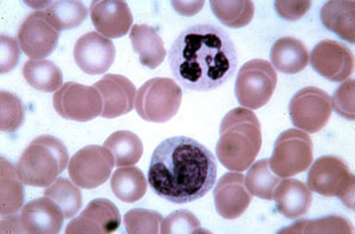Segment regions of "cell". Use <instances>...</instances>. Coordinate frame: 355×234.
Here are the masks:
<instances>
[{
	"instance_id": "37",
	"label": "cell",
	"mask_w": 355,
	"mask_h": 234,
	"mask_svg": "<svg viewBox=\"0 0 355 234\" xmlns=\"http://www.w3.org/2000/svg\"><path fill=\"white\" fill-rule=\"evenodd\" d=\"M311 1L309 0H296V1H286L279 0L275 1V10L283 19L289 21H296L301 19L309 11Z\"/></svg>"
},
{
	"instance_id": "7",
	"label": "cell",
	"mask_w": 355,
	"mask_h": 234,
	"mask_svg": "<svg viewBox=\"0 0 355 234\" xmlns=\"http://www.w3.org/2000/svg\"><path fill=\"white\" fill-rule=\"evenodd\" d=\"M276 84L277 73L274 66L264 60H252L239 69L234 95L243 108L259 109L270 101Z\"/></svg>"
},
{
	"instance_id": "14",
	"label": "cell",
	"mask_w": 355,
	"mask_h": 234,
	"mask_svg": "<svg viewBox=\"0 0 355 234\" xmlns=\"http://www.w3.org/2000/svg\"><path fill=\"white\" fill-rule=\"evenodd\" d=\"M121 215L108 199H95L77 218L69 222L67 234H110L119 230Z\"/></svg>"
},
{
	"instance_id": "12",
	"label": "cell",
	"mask_w": 355,
	"mask_h": 234,
	"mask_svg": "<svg viewBox=\"0 0 355 234\" xmlns=\"http://www.w3.org/2000/svg\"><path fill=\"white\" fill-rule=\"evenodd\" d=\"M60 39L57 31L46 18L44 11L30 13L18 31L21 51L31 60H45L55 51Z\"/></svg>"
},
{
	"instance_id": "24",
	"label": "cell",
	"mask_w": 355,
	"mask_h": 234,
	"mask_svg": "<svg viewBox=\"0 0 355 234\" xmlns=\"http://www.w3.org/2000/svg\"><path fill=\"white\" fill-rule=\"evenodd\" d=\"M110 187L113 193L122 202H137L145 197L148 181L145 174L137 167L128 165L119 168L112 175Z\"/></svg>"
},
{
	"instance_id": "10",
	"label": "cell",
	"mask_w": 355,
	"mask_h": 234,
	"mask_svg": "<svg viewBox=\"0 0 355 234\" xmlns=\"http://www.w3.org/2000/svg\"><path fill=\"white\" fill-rule=\"evenodd\" d=\"M53 108L65 120L76 122L92 121L100 116L103 102L95 87L68 82L57 90L53 97Z\"/></svg>"
},
{
	"instance_id": "16",
	"label": "cell",
	"mask_w": 355,
	"mask_h": 234,
	"mask_svg": "<svg viewBox=\"0 0 355 234\" xmlns=\"http://www.w3.org/2000/svg\"><path fill=\"white\" fill-rule=\"evenodd\" d=\"M214 199L217 213L226 220H234L248 210L252 195L246 188L242 174L232 172L219 179L214 188Z\"/></svg>"
},
{
	"instance_id": "32",
	"label": "cell",
	"mask_w": 355,
	"mask_h": 234,
	"mask_svg": "<svg viewBox=\"0 0 355 234\" xmlns=\"http://www.w3.org/2000/svg\"><path fill=\"white\" fill-rule=\"evenodd\" d=\"M279 233L291 234H329L353 233V226L347 219L339 215H328L314 220H301L294 225L284 227Z\"/></svg>"
},
{
	"instance_id": "28",
	"label": "cell",
	"mask_w": 355,
	"mask_h": 234,
	"mask_svg": "<svg viewBox=\"0 0 355 234\" xmlns=\"http://www.w3.org/2000/svg\"><path fill=\"white\" fill-rule=\"evenodd\" d=\"M44 12L50 24L60 33L80 26L88 17L85 5L73 0L50 1Z\"/></svg>"
},
{
	"instance_id": "8",
	"label": "cell",
	"mask_w": 355,
	"mask_h": 234,
	"mask_svg": "<svg viewBox=\"0 0 355 234\" xmlns=\"http://www.w3.org/2000/svg\"><path fill=\"white\" fill-rule=\"evenodd\" d=\"M313 163V141L300 129H288L275 142L269 165L279 178H291L303 173Z\"/></svg>"
},
{
	"instance_id": "5",
	"label": "cell",
	"mask_w": 355,
	"mask_h": 234,
	"mask_svg": "<svg viewBox=\"0 0 355 234\" xmlns=\"http://www.w3.org/2000/svg\"><path fill=\"white\" fill-rule=\"evenodd\" d=\"M309 190L322 197H336L354 210V175L343 159L324 155L311 165L307 175Z\"/></svg>"
},
{
	"instance_id": "20",
	"label": "cell",
	"mask_w": 355,
	"mask_h": 234,
	"mask_svg": "<svg viewBox=\"0 0 355 234\" xmlns=\"http://www.w3.org/2000/svg\"><path fill=\"white\" fill-rule=\"evenodd\" d=\"M276 208L283 217L297 219L307 213L313 201L309 187L296 179H287L279 182L274 193Z\"/></svg>"
},
{
	"instance_id": "17",
	"label": "cell",
	"mask_w": 355,
	"mask_h": 234,
	"mask_svg": "<svg viewBox=\"0 0 355 234\" xmlns=\"http://www.w3.org/2000/svg\"><path fill=\"white\" fill-rule=\"evenodd\" d=\"M90 17L97 33L107 38H120L130 33L133 15L125 1L95 0L90 4Z\"/></svg>"
},
{
	"instance_id": "2",
	"label": "cell",
	"mask_w": 355,
	"mask_h": 234,
	"mask_svg": "<svg viewBox=\"0 0 355 234\" xmlns=\"http://www.w3.org/2000/svg\"><path fill=\"white\" fill-rule=\"evenodd\" d=\"M216 179L214 154L194 138H166L152 154L148 183L157 197L168 202L196 201L214 188Z\"/></svg>"
},
{
	"instance_id": "18",
	"label": "cell",
	"mask_w": 355,
	"mask_h": 234,
	"mask_svg": "<svg viewBox=\"0 0 355 234\" xmlns=\"http://www.w3.org/2000/svg\"><path fill=\"white\" fill-rule=\"evenodd\" d=\"M94 87L101 93L103 102L102 117L116 118L130 113L134 109L137 89L127 77L121 75H105Z\"/></svg>"
},
{
	"instance_id": "39",
	"label": "cell",
	"mask_w": 355,
	"mask_h": 234,
	"mask_svg": "<svg viewBox=\"0 0 355 234\" xmlns=\"http://www.w3.org/2000/svg\"><path fill=\"white\" fill-rule=\"evenodd\" d=\"M174 10L182 16H194L202 10L204 1H172Z\"/></svg>"
},
{
	"instance_id": "33",
	"label": "cell",
	"mask_w": 355,
	"mask_h": 234,
	"mask_svg": "<svg viewBox=\"0 0 355 234\" xmlns=\"http://www.w3.org/2000/svg\"><path fill=\"white\" fill-rule=\"evenodd\" d=\"M162 220V214L145 208H134L127 212L123 218L128 234H157Z\"/></svg>"
},
{
	"instance_id": "25",
	"label": "cell",
	"mask_w": 355,
	"mask_h": 234,
	"mask_svg": "<svg viewBox=\"0 0 355 234\" xmlns=\"http://www.w3.org/2000/svg\"><path fill=\"white\" fill-rule=\"evenodd\" d=\"M0 182H1L0 183L1 217L16 214L24 204V187H23V182L18 177L17 167L4 158H1Z\"/></svg>"
},
{
	"instance_id": "29",
	"label": "cell",
	"mask_w": 355,
	"mask_h": 234,
	"mask_svg": "<svg viewBox=\"0 0 355 234\" xmlns=\"http://www.w3.org/2000/svg\"><path fill=\"white\" fill-rule=\"evenodd\" d=\"M210 5L214 16L227 28H244L254 18V5L251 0H211Z\"/></svg>"
},
{
	"instance_id": "30",
	"label": "cell",
	"mask_w": 355,
	"mask_h": 234,
	"mask_svg": "<svg viewBox=\"0 0 355 234\" xmlns=\"http://www.w3.org/2000/svg\"><path fill=\"white\" fill-rule=\"evenodd\" d=\"M282 178L271 170L269 159L259 160L250 165L245 178V186L251 195L264 200H272L275 190Z\"/></svg>"
},
{
	"instance_id": "23",
	"label": "cell",
	"mask_w": 355,
	"mask_h": 234,
	"mask_svg": "<svg viewBox=\"0 0 355 234\" xmlns=\"http://www.w3.org/2000/svg\"><path fill=\"white\" fill-rule=\"evenodd\" d=\"M321 21L343 41L355 42V4L353 0H331L323 5L320 12Z\"/></svg>"
},
{
	"instance_id": "34",
	"label": "cell",
	"mask_w": 355,
	"mask_h": 234,
	"mask_svg": "<svg viewBox=\"0 0 355 234\" xmlns=\"http://www.w3.org/2000/svg\"><path fill=\"white\" fill-rule=\"evenodd\" d=\"M1 130L4 133H15L24 122V105L15 93L1 91Z\"/></svg>"
},
{
	"instance_id": "19",
	"label": "cell",
	"mask_w": 355,
	"mask_h": 234,
	"mask_svg": "<svg viewBox=\"0 0 355 234\" xmlns=\"http://www.w3.org/2000/svg\"><path fill=\"white\" fill-rule=\"evenodd\" d=\"M64 219L61 208L46 197L28 201L19 214L23 233H60Z\"/></svg>"
},
{
	"instance_id": "27",
	"label": "cell",
	"mask_w": 355,
	"mask_h": 234,
	"mask_svg": "<svg viewBox=\"0 0 355 234\" xmlns=\"http://www.w3.org/2000/svg\"><path fill=\"white\" fill-rule=\"evenodd\" d=\"M105 148L113 154L116 167H128L137 163L144 154L141 138L128 130L112 134L105 142Z\"/></svg>"
},
{
	"instance_id": "21",
	"label": "cell",
	"mask_w": 355,
	"mask_h": 234,
	"mask_svg": "<svg viewBox=\"0 0 355 234\" xmlns=\"http://www.w3.org/2000/svg\"><path fill=\"white\" fill-rule=\"evenodd\" d=\"M130 42L139 61L148 69H155L165 61L166 48L164 41L153 26L134 25L130 30Z\"/></svg>"
},
{
	"instance_id": "40",
	"label": "cell",
	"mask_w": 355,
	"mask_h": 234,
	"mask_svg": "<svg viewBox=\"0 0 355 234\" xmlns=\"http://www.w3.org/2000/svg\"><path fill=\"white\" fill-rule=\"evenodd\" d=\"M21 233V222H19V215L12 214V215H5L1 219V233Z\"/></svg>"
},
{
	"instance_id": "22",
	"label": "cell",
	"mask_w": 355,
	"mask_h": 234,
	"mask_svg": "<svg viewBox=\"0 0 355 234\" xmlns=\"http://www.w3.org/2000/svg\"><path fill=\"white\" fill-rule=\"evenodd\" d=\"M274 69L287 75L301 73L309 63L308 50L302 42L294 37H283L275 42L270 51Z\"/></svg>"
},
{
	"instance_id": "4",
	"label": "cell",
	"mask_w": 355,
	"mask_h": 234,
	"mask_svg": "<svg viewBox=\"0 0 355 234\" xmlns=\"http://www.w3.org/2000/svg\"><path fill=\"white\" fill-rule=\"evenodd\" d=\"M69 152L60 138L42 135L23 152L17 163L21 181L31 187H49L69 165Z\"/></svg>"
},
{
	"instance_id": "3",
	"label": "cell",
	"mask_w": 355,
	"mask_h": 234,
	"mask_svg": "<svg viewBox=\"0 0 355 234\" xmlns=\"http://www.w3.org/2000/svg\"><path fill=\"white\" fill-rule=\"evenodd\" d=\"M262 147V130L254 111L237 108L226 114L219 128L216 155L226 170L244 172L257 158Z\"/></svg>"
},
{
	"instance_id": "1",
	"label": "cell",
	"mask_w": 355,
	"mask_h": 234,
	"mask_svg": "<svg viewBox=\"0 0 355 234\" xmlns=\"http://www.w3.org/2000/svg\"><path fill=\"white\" fill-rule=\"evenodd\" d=\"M174 78L190 91L217 89L234 76L239 55L229 33L211 24L185 28L168 53Z\"/></svg>"
},
{
	"instance_id": "9",
	"label": "cell",
	"mask_w": 355,
	"mask_h": 234,
	"mask_svg": "<svg viewBox=\"0 0 355 234\" xmlns=\"http://www.w3.org/2000/svg\"><path fill=\"white\" fill-rule=\"evenodd\" d=\"M115 160L102 145H87L73 154L69 162V177L77 187L94 190L103 185L113 172Z\"/></svg>"
},
{
	"instance_id": "15",
	"label": "cell",
	"mask_w": 355,
	"mask_h": 234,
	"mask_svg": "<svg viewBox=\"0 0 355 234\" xmlns=\"http://www.w3.org/2000/svg\"><path fill=\"white\" fill-rule=\"evenodd\" d=\"M116 56L113 42L98 33L82 36L73 48L77 66L88 75H101L110 70Z\"/></svg>"
},
{
	"instance_id": "35",
	"label": "cell",
	"mask_w": 355,
	"mask_h": 234,
	"mask_svg": "<svg viewBox=\"0 0 355 234\" xmlns=\"http://www.w3.org/2000/svg\"><path fill=\"white\" fill-rule=\"evenodd\" d=\"M207 231L200 226L199 219L190 210H175L164 219L160 233L164 234H197L206 233Z\"/></svg>"
},
{
	"instance_id": "26",
	"label": "cell",
	"mask_w": 355,
	"mask_h": 234,
	"mask_svg": "<svg viewBox=\"0 0 355 234\" xmlns=\"http://www.w3.org/2000/svg\"><path fill=\"white\" fill-rule=\"evenodd\" d=\"M23 76L33 89L42 93H53L63 84V73L53 62L31 60L25 63Z\"/></svg>"
},
{
	"instance_id": "6",
	"label": "cell",
	"mask_w": 355,
	"mask_h": 234,
	"mask_svg": "<svg viewBox=\"0 0 355 234\" xmlns=\"http://www.w3.org/2000/svg\"><path fill=\"white\" fill-rule=\"evenodd\" d=\"M182 90L171 78L157 77L146 82L135 97V109L142 120L165 123L173 118L182 105Z\"/></svg>"
},
{
	"instance_id": "36",
	"label": "cell",
	"mask_w": 355,
	"mask_h": 234,
	"mask_svg": "<svg viewBox=\"0 0 355 234\" xmlns=\"http://www.w3.org/2000/svg\"><path fill=\"white\" fill-rule=\"evenodd\" d=\"M354 85L353 80L345 82L335 90L334 95L331 97V108L339 114L340 116L353 121L354 113Z\"/></svg>"
},
{
	"instance_id": "31",
	"label": "cell",
	"mask_w": 355,
	"mask_h": 234,
	"mask_svg": "<svg viewBox=\"0 0 355 234\" xmlns=\"http://www.w3.org/2000/svg\"><path fill=\"white\" fill-rule=\"evenodd\" d=\"M44 197L51 199L61 208L65 219L75 217L82 207L81 190L68 179L58 178L44 190Z\"/></svg>"
},
{
	"instance_id": "11",
	"label": "cell",
	"mask_w": 355,
	"mask_h": 234,
	"mask_svg": "<svg viewBox=\"0 0 355 234\" xmlns=\"http://www.w3.org/2000/svg\"><path fill=\"white\" fill-rule=\"evenodd\" d=\"M331 96L326 91L308 87L295 93L289 105L291 122L300 130L315 134L323 129L331 116Z\"/></svg>"
},
{
	"instance_id": "13",
	"label": "cell",
	"mask_w": 355,
	"mask_h": 234,
	"mask_svg": "<svg viewBox=\"0 0 355 234\" xmlns=\"http://www.w3.org/2000/svg\"><path fill=\"white\" fill-rule=\"evenodd\" d=\"M309 61L320 76L331 82L346 81L354 71V55L340 42H320L311 50Z\"/></svg>"
},
{
	"instance_id": "38",
	"label": "cell",
	"mask_w": 355,
	"mask_h": 234,
	"mask_svg": "<svg viewBox=\"0 0 355 234\" xmlns=\"http://www.w3.org/2000/svg\"><path fill=\"white\" fill-rule=\"evenodd\" d=\"M21 58L18 42L12 37L1 36V73H10Z\"/></svg>"
}]
</instances>
